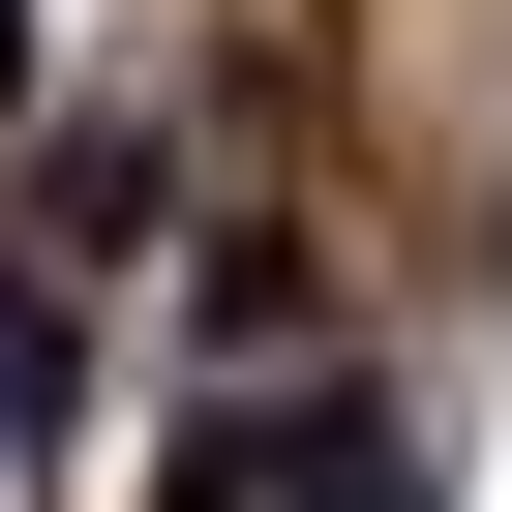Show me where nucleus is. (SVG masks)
I'll return each mask as SVG.
<instances>
[{"label":"nucleus","instance_id":"f257e3e1","mask_svg":"<svg viewBox=\"0 0 512 512\" xmlns=\"http://www.w3.org/2000/svg\"><path fill=\"white\" fill-rule=\"evenodd\" d=\"M181 512H422V452H392V422H211Z\"/></svg>","mask_w":512,"mask_h":512},{"label":"nucleus","instance_id":"7ed1b4c3","mask_svg":"<svg viewBox=\"0 0 512 512\" xmlns=\"http://www.w3.org/2000/svg\"><path fill=\"white\" fill-rule=\"evenodd\" d=\"M0 392H31V362H0Z\"/></svg>","mask_w":512,"mask_h":512},{"label":"nucleus","instance_id":"f03ea898","mask_svg":"<svg viewBox=\"0 0 512 512\" xmlns=\"http://www.w3.org/2000/svg\"><path fill=\"white\" fill-rule=\"evenodd\" d=\"M0 91H31V0H0Z\"/></svg>","mask_w":512,"mask_h":512}]
</instances>
